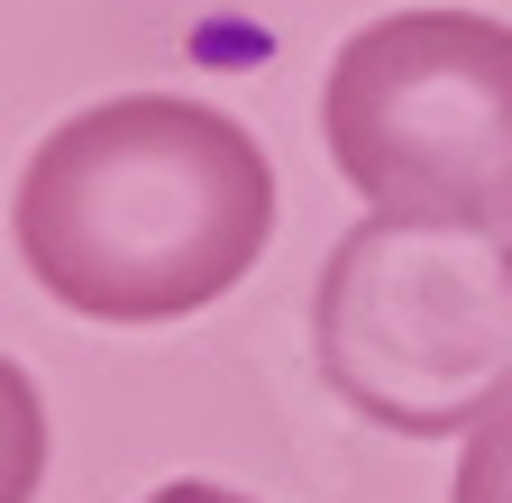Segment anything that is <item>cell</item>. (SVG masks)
Instances as JSON below:
<instances>
[{"label":"cell","instance_id":"1","mask_svg":"<svg viewBox=\"0 0 512 503\" xmlns=\"http://www.w3.org/2000/svg\"><path fill=\"white\" fill-rule=\"evenodd\" d=\"M10 238L37 293L101 330L211 311L275 238V165L192 92H119L46 129L19 165Z\"/></svg>","mask_w":512,"mask_h":503},{"label":"cell","instance_id":"2","mask_svg":"<svg viewBox=\"0 0 512 503\" xmlns=\"http://www.w3.org/2000/svg\"><path fill=\"white\" fill-rule=\"evenodd\" d=\"M320 385L375 430L448 439L512 403V220L366 211L311 284Z\"/></svg>","mask_w":512,"mask_h":503},{"label":"cell","instance_id":"3","mask_svg":"<svg viewBox=\"0 0 512 503\" xmlns=\"http://www.w3.org/2000/svg\"><path fill=\"white\" fill-rule=\"evenodd\" d=\"M320 147L366 211L512 220V28L485 10H384L320 83Z\"/></svg>","mask_w":512,"mask_h":503},{"label":"cell","instance_id":"4","mask_svg":"<svg viewBox=\"0 0 512 503\" xmlns=\"http://www.w3.org/2000/svg\"><path fill=\"white\" fill-rule=\"evenodd\" d=\"M448 503H512V403H503L494 421L467 430V458H458Z\"/></svg>","mask_w":512,"mask_h":503},{"label":"cell","instance_id":"5","mask_svg":"<svg viewBox=\"0 0 512 503\" xmlns=\"http://www.w3.org/2000/svg\"><path fill=\"white\" fill-rule=\"evenodd\" d=\"M147 503H247V494H229V485H156Z\"/></svg>","mask_w":512,"mask_h":503}]
</instances>
